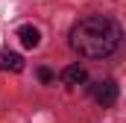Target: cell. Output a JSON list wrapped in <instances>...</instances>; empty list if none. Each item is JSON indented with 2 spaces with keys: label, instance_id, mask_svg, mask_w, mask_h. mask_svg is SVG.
I'll list each match as a JSON object with an SVG mask.
<instances>
[{
  "label": "cell",
  "instance_id": "7a4b0ae2",
  "mask_svg": "<svg viewBox=\"0 0 126 123\" xmlns=\"http://www.w3.org/2000/svg\"><path fill=\"white\" fill-rule=\"evenodd\" d=\"M94 100L103 106V108L114 106V103H117V85H114L111 79H103V82H97V85H94Z\"/></svg>",
  "mask_w": 126,
  "mask_h": 123
},
{
  "label": "cell",
  "instance_id": "8992f818",
  "mask_svg": "<svg viewBox=\"0 0 126 123\" xmlns=\"http://www.w3.org/2000/svg\"><path fill=\"white\" fill-rule=\"evenodd\" d=\"M38 79H41V82H44V85H50V82H53V79H56V73H53V70H50V67H38Z\"/></svg>",
  "mask_w": 126,
  "mask_h": 123
},
{
  "label": "cell",
  "instance_id": "5b68a950",
  "mask_svg": "<svg viewBox=\"0 0 126 123\" xmlns=\"http://www.w3.org/2000/svg\"><path fill=\"white\" fill-rule=\"evenodd\" d=\"M62 79L67 85H82V82H88V70H85L82 64H70V67H64Z\"/></svg>",
  "mask_w": 126,
  "mask_h": 123
},
{
  "label": "cell",
  "instance_id": "6da1fadb",
  "mask_svg": "<svg viewBox=\"0 0 126 123\" xmlns=\"http://www.w3.org/2000/svg\"><path fill=\"white\" fill-rule=\"evenodd\" d=\"M70 47L85 59H106L120 47V27L103 15L82 18L70 30Z\"/></svg>",
  "mask_w": 126,
  "mask_h": 123
},
{
  "label": "cell",
  "instance_id": "277c9868",
  "mask_svg": "<svg viewBox=\"0 0 126 123\" xmlns=\"http://www.w3.org/2000/svg\"><path fill=\"white\" fill-rule=\"evenodd\" d=\"M18 38H21V44L30 47V50H35V47L41 44V32H38V27H32V24H24V27L18 30Z\"/></svg>",
  "mask_w": 126,
  "mask_h": 123
},
{
  "label": "cell",
  "instance_id": "3957f363",
  "mask_svg": "<svg viewBox=\"0 0 126 123\" xmlns=\"http://www.w3.org/2000/svg\"><path fill=\"white\" fill-rule=\"evenodd\" d=\"M0 70L21 73V70H24V56H21V53H12V50H3V53H0Z\"/></svg>",
  "mask_w": 126,
  "mask_h": 123
}]
</instances>
